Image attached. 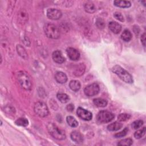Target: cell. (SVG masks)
I'll use <instances>...</instances> for the list:
<instances>
[{"label": "cell", "mask_w": 146, "mask_h": 146, "mask_svg": "<svg viewBox=\"0 0 146 146\" xmlns=\"http://www.w3.org/2000/svg\"><path fill=\"white\" fill-rule=\"evenodd\" d=\"M69 87L71 90L76 92L80 90L81 84L79 81L76 80H72L69 83Z\"/></svg>", "instance_id": "obj_20"}, {"label": "cell", "mask_w": 146, "mask_h": 146, "mask_svg": "<svg viewBox=\"0 0 146 146\" xmlns=\"http://www.w3.org/2000/svg\"><path fill=\"white\" fill-rule=\"evenodd\" d=\"M15 123L16 125L22 127H26L29 124V121L27 119L24 117H20L18 118L15 121Z\"/></svg>", "instance_id": "obj_26"}, {"label": "cell", "mask_w": 146, "mask_h": 146, "mask_svg": "<svg viewBox=\"0 0 146 146\" xmlns=\"http://www.w3.org/2000/svg\"><path fill=\"white\" fill-rule=\"evenodd\" d=\"M143 123H144V122L142 120H137L132 123L131 126L133 129H139V128H140L143 125Z\"/></svg>", "instance_id": "obj_30"}, {"label": "cell", "mask_w": 146, "mask_h": 146, "mask_svg": "<svg viewBox=\"0 0 146 146\" xmlns=\"http://www.w3.org/2000/svg\"><path fill=\"white\" fill-rule=\"evenodd\" d=\"M56 98L62 103H66L70 100L69 96L64 93H58L56 95Z\"/></svg>", "instance_id": "obj_24"}, {"label": "cell", "mask_w": 146, "mask_h": 146, "mask_svg": "<svg viewBox=\"0 0 146 146\" xmlns=\"http://www.w3.org/2000/svg\"><path fill=\"white\" fill-rule=\"evenodd\" d=\"M122 127H123L122 123L117 121H115L112 123L110 124L107 126V129L110 131H116L120 129Z\"/></svg>", "instance_id": "obj_19"}, {"label": "cell", "mask_w": 146, "mask_h": 146, "mask_svg": "<svg viewBox=\"0 0 146 146\" xmlns=\"http://www.w3.org/2000/svg\"><path fill=\"white\" fill-rule=\"evenodd\" d=\"M112 71L117 75L119 78L127 83H132L133 80L132 75L119 65H115L112 68Z\"/></svg>", "instance_id": "obj_1"}, {"label": "cell", "mask_w": 146, "mask_h": 146, "mask_svg": "<svg viewBox=\"0 0 146 146\" xmlns=\"http://www.w3.org/2000/svg\"><path fill=\"white\" fill-rule=\"evenodd\" d=\"M113 17L117 20H119L120 22H124V19L123 16V15L119 12H115L113 14Z\"/></svg>", "instance_id": "obj_33"}, {"label": "cell", "mask_w": 146, "mask_h": 146, "mask_svg": "<svg viewBox=\"0 0 146 146\" xmlns=\"http://www.w3.org/2000/svg\"><path fill=\"white\" fill-rule=\"evenodd\" d=\"M131 115L128 114V113H120L117 116V119L119 121H127L128 120H129L131 118Z\"/></svg>", "instance_id": "obj_29"}, {"label": "cell", "mask_w": 146, "mask_h": 146, "mask_svg": "<svg viewBox=\"0 0 146 146\" xmlns=\"http://www.w3.org/2000/svg\"><path fill=\"white\" fill-rule=\"evenodd\" d=\"M94 104L98 107H104L107 105V101L102 98H95L93 100Z\"/></svg>", "instance_id": "obj_22"}, {"label": "cell", "mask_w": 146, "mask_h": 146, "mask_svg": "<svg viewBox=\"0 0 146 146\" xmlns=\"http://www.w3.org/2000/svg\"><path fill=\"white\" fill-rule=\"evenodd\" d=\"M121 38L124 42L130 41L132 39V34L131 31L128 29L124 30L121 35Z\"/></svg>", "instance_id": "obj_23"}, {"label": "cell", "mask_w": 146, "mask_h": 146, "mask_svg": "<svg viewBox=\"0 0 146 146\" xmlns=\"http://www.w3.org/2000/svg\"><path fill=\"white\" fill-rule=\"evenodd\" d=\"M29 19V15L25 9L21 10L18 13V21L22 24L25 23Z\"/></svg>", "instance_id": "obj_13"}, {"label": "cell", "mask_w": 146, "mask_h": 146, "mask_svg": "<svg viewBox=\"0 0 146 146\" xmlns=\"http://www.w3.org/2000/svg\"><path fill=\"white\" fill-rule=\"evenodd\" d=\"M141 42L144 47L145 46V33H143L141 36Z\"/></svg>", "instance_id": "obj_35"}, {"label": "cell", "mask_w": 146, "mask_h": 146, "mask_svg": "<svg viewBox=\"0 0 146 146\" xmlns=\"http://www.w3.org/2000/svg\"><path fill=\"white\" fill-rule=\"evenodd\" d=\"M128 131V127H125L123 130H122L121 131L118 132V133H116L114 135V137H116V138H120V137H124L125 136L127 132Z\"/></svg>", "instance_id": "obj_32"}, {"label": "cell", "mask_w": 146, "mask_h": 146, "mask_svg": "<svg viewBox=\"0 0 146 146\" xmlns=\"http://www.w3.org/2000/svg\"><path fill=\"white\" fill-rule=\"evenodd\" d=\"M74 109V106L72 104H69L66 106V110L69 112H72Z\"/></svg>", "instance_id": "obj_34"}, {"label": "cell", "mask_w": 146, "mask_h": 146, "mask_svg": "<svg viewBox=\"0 0 146 146\" xmlns=\"http://www.w3.org/2000/svg\"><path fill=\"white\" fill-rule=\"evenodd\" d=\"M67 124L71 127H76L78 125V121L72 116H68L66 117Z\"/></svg>", "instance_id": "obj_25"}, {"label": "cell", "mask_w": 146, "mask_h": 146, "mask_svg": "<svg viewBox=\"0 0 146 146\" xmlns=\"http://www.w3.org/2000/svg\"><path fill=\"white\" fill-rule=\"evenodd\" d=\"M62 16V13L60 10L54 9L51 8L48 9L47 11V17L52 20H58L61 18Z\"/></svg>", "instance_id": "obj_9"}, {"label": "cell", "mask_w": 146, "mask_h": 146, "mask_svg": "<svg viewBox=\"0 0 146 146\" xmlns=\"http://www.w3.org/2000/svg\"><path fill=\"white\" fill-rule=\"evenodd\" d=\"M84 8L87 13L90 14L94 13L96 11V7L95 5L90 1H88L84 3Z\"/></svg>", "instance_id": "obj_18"}, {"label": "cell", "mask_w": 146, "mask_h": 146, "mask_svg": "<svg viewBox=\"0 0 146 146\" xmlns=\"http://www.w3.org/2000/svg\"><path fill=\"white\" fill-rule=\"evenodd\" d=\"M52 58L53 60L56 63L61 64L65 61V58L62 55V52L59 50H56L53 52L52 54Z\"/></svg>", "instance_id": "obj_11"}, {"label": "cell", "mask_w": 146, "mask_h": 146, "mask_svg": "<svg viewBox=\"0 0 146 146\" xmlns=\"http://www.w3.org/2000/svg\"><path fill=\"white\" fill-rule=\"evenodd\" d=\"M17 79L21 87L26 90H31L32 82L29 75L25 71H20L17 73Z\"/></svg>", "instance_id": "obj_3"}, {"label": "cell", "mask_w": 146, "mask_h": 146, "mask_svg": "<svg viewBox=\"0 0 146 146\" xmlns=\"http://www.w3.org/2000/svg\"><path fill=\"white\" fill-rule=\"evenodd\" d=\"M43 30L46 35L51 39H58L60 36V31L58 27L50 23H47L44 25Z\"/></svg>", "instance_id": "obj_4"}, {"label": "cell", "mask_w": 146, "mask_h": 146, "mask_svg": "<svg viewBox=\"0 0 146 146\" xmlns=\"http://www.w3.org/2000/svg\"><path fill=\"white\" fill-rule=\"evenodd\" d=\"M108 27L110 30L114 34H119L121 30V26L117 22L111 21L108 23Z\"/></svg>", "instance_id": "obj_14"}, {"label": "cell", "mask_w": 146, "mask_h": 146, "mask_svg": "<svg viewBox=\"0 0 146 146\" xmlns=\"http://www.w3.org/2000/svg\"><path fill=\"white\" fill-rule=\"evenodd\" d=\"M113 5L121 8H128L131 6V3L129 1L115 0L113 2Z\"/></svg>", "instance_id": "obj_17"}, {"label": "cell", "mask_w": 146, "mask_h": 146, "mask_svg": "<svg viewBox=\"0 0 146 146\" xmlns=\"http://www.w3.org/2000/svg\"><path fill=\"white\" fill-rule=\"evenodd\" d=\"M47 128L49 133L55 139L62 140L65 139L66 138V133L64 131L59 128L56 124L53 123H49L47 125Z\"/></svg>", "instance_id": "obj_2"}, {"label": "cell", "mask_w": 146, "mask_h": 146, "mask_svg": "<svg viewBox=\"0 0 146 146\" xmlns=\"http://www.w3.org/2000/svg\"><path fill=\"white\" fill-rule=\"evenodd\" d=\"M133 143V140L131 138H127L123 139L117 143L118 145H131Z\"/></svg>", "instance_id": "obj_27"}, {"label": "cell", "mask_w": 146, "mask_h": 146, "mask_svg": "<svg viewBox=\"0 0 146 146\" xmlns=\"http://www.w3.org/2000/svg\"><path fill=\"white\" fill-rule=\"evenodd\" d=\"M86 66L83 63H79V64L76 65L74 70L73 74L76 76H80L85 72Z\"/></svg>", "instance_id": "obj_16"}, {"label": "cell", "mask_w": 146, "mask_h": 146, "mask_svg": "<svg viewBox=\"0 0 146 146\" xmlns=\"http://www.w3.org/2000/svg\"><path fill=\"white\" fill-rule=\"evenodd\" d=\"M76 114L79 118L85 121H89L91 120L92 117V114L91 112L80 107L78 108L76 110Z\"/></svg>", "instance_id": "obj_8"}, {"label": "cell", "mask_w": 146, "mask_h": 146, "mask_svg": "<svg viewBox=\"0 0 146 146\" xmlns=\"http://www.w3.org/2000/svg\"><path fill=\"white\" fill-rule=\"evenodd\" d=\"M34 111L38 116L41 117H46L49 114V111L47 106L43 102H36L34 104Z\"/></svg>", "instance_id": "obj_5"}, {"label": "cell", "mask_w": 146, "mask_h": 146, "mask_svg": "<svg viewBox=\"0 0 146 146\" xmlns=\"http://www.w3.org/2000/svg\"><path fill=\"white\" fill-rule=\"evenodd\" d=\"M55 80L60 84L65 83L67 81V76L64 72L62 71H57L55 74Z\"/></svg>", "instance_id": "obj_15"}, {"label": "cell", "mask_w": 146, "mask_h": 146, "mask_svg": "<svg viewBox=\"0 0 146 146\" xmlns=\"http://www.w3.org/2000/svg\"><path fill=\"white\" fill-rule=\"evenodd\" d=\"M145 133V127H144L143 128L137 130V131H136L134 133V136L136 139H140L141 138Z\"/></svg>", "instance_id": "obj_28"}, {"label": "cell", "mask_w": 146, "mask_h": 146, "mask_svg": "<svg viewBox=\"0 0 146 146\" xmlns=\"http://www.w3.org/2000/svg\"><path fill=\"white\" fill-rule=\"evenodd\" d=\"M115 117L113 113L108 111H100L96 116V120L100 123H107L111 121Z\"/></svg>", "instance_id": "obj_6"}, {"label": "cell", "mask_w": 146, "mask_h": 146, "mask_svg": "<svg viewBox=\"0 0 146 146\" xmlns=\"http://www.w3.org/2000/svg\"><path fill=\"white\" fill-rule=\"evenodd\" d=\"M17 51L18 55L20 56H21L22 58H23L25 59H27V58H28L27 53L26 50L25 49V48L22 46H21V44H18L17 46Z\"/></svg>", "instance_id": "obj_21"}, {"label": "cell", "mask_w": 146, "mask_h": 146, "mask_svg": "<svg viewBox=\"0 0 146 146\" xmlns=\"http://www.w3.org/2000/svg\"><path fill=\"white\" fill-rule=\"evenodd\" d=\"M99 90L100 88L98 84L94 83L86 86L84 89V92L87 96L91 97L97 95Z\"/></svg>", "instance_id": "obj_7"}, {"label": "cell", "mask_w": 146, "mask_h": 146, "mask_svg": "<svg viewBox=\"0 0 146 146\" xmlns=\"http://www.w3.org/2000/svg\"><path fill=\"white\" fill-rule=\"evenodd\" d=\"M96 26L99 29H103L105 27V22L101 18H98L96 20Z\"/></svg>", "instance_id": "obj_31"}, {"label": "cell", "mask_w": 146, "mask_h": 146, "mask_svg": "<svg viewBox=\"0 0 146 146\" xmlns=\"http://www.w3.org/2000/svg\"><path fill=\"white\" fill-rule=\"evenodd\" d=\"M68 58L72 60H78L80 58V53L78 50L72 47H68L66 50Z\"/></svg>", "instance_id": "obj_10"}, {"label": "cell", "mask_w": 146, "mask_h": 146, "mask_svg": "<svg viewBox=\"0 0 146 146\" xmlns=\"http://www.w3.org/2000/svg\"><path fill=\"white\" fill-rule=\"evenodd\" d=\"M70 137L72 141L78 144L83 143L84 140L82 134L77 131H72L70 134Z\"/></svg>", "instance_id": "obj_12"}]
</instances>
